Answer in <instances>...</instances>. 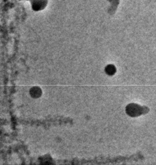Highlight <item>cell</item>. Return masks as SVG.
Instances as JSON below:
<instances>
[{
  "instance_id": "obj_1",
  "label": "cell",
  "mask_w": 156,
  "mask_h": 165,
  "mask_svg": "<svg viewBox=\"0 0 156 165\" xmlns=\"http://www.w3.org/2000/svg\"><path fill=\"white\" fill-rule=\"evenodd\" d=\"M32 9L36 11H41L46 7L47 0H31Z\"/></svg>"
},
{
  "instance_id": "obj_2",
  "label": "cell",
  "mask_w": 156,
  "mask_h": 165,
  "mask_svg": "<svg viewBox=\"0 0 156 165\" xmlns=\"http://www.w3.org/2000/svg\"><path fill=\"white\" fill-rule=\"evenodd\" d=\"M41 90L39 87H32L30 90V94L32 98H38L41 95Z\"/></svg>"
},
{
  "instance_id": "obj_3",
  "label": "cell",
  "mask_w": 156,
  "mask_h": 165,
  "mask_svg": "<svg viewBox=\"0 0 156 165\" xmlns=\"http://www.w3.org/2000/svg\"><path fill=\"white\" fill-rule=\"evenodd\" d=\"M116 68L112 65H109L105 68V72L109 75H113L116 72Z\"/></svg>"
}]
</instances>
